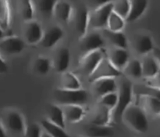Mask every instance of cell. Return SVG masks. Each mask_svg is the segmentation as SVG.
<instances>
[{"instance_id": "9c48e42d", "label": "cell", "mask_w": 160, "mask_h": 137, "mask_svg": "<svg viewBox=\"0 0 160 137\" xmlns=\"http://www.w3.org/2000/svg\"><path fill=\"white\" fill-rule=\"evenodd\" d=\"M104 40L101 34L98 33H91L82 36L79 41V48L82 52L86 53L102 49Z\"/></svg>"}, {"instance_id": "7a4b0ae2", "label": "cell", "mask_w": 160, "mask_h": 137, "mask_svg": "<svg viewBox=\"0 0 160 137\" xmlns=\"http://www.w3.org/2000/svg\"><path fill=\"white\" fill-rule=\"evenodd\" d=\"M54 97L59 106L62 105H80L85 103L88 99L87 91L80 89L67 90L59 88L54 90Z\"/></svg>"}, {"instance_id": "8fae6325", "label": "cell", "mask_w": 160, "mask_h": 137, "mask_svg": "<svg viewBox=\"0 0 160 137\" xmlns=\"http://www.w3.org/2000/svg\"><path fill=\"white\" fill-rule=\"evenodd\" d=\"M82 137H112L113 129L110 125H97L88 124L81 130Z\"/></svg>"}, {"instance_id": "74e56055", "label": "cell", "mask_w": 160, "mask_h": 137, "mask_svg": "<svg viewBox=\"0 0 160 137\" xmlns=\"http://www.w3.org/2000/svg\"><path fill=\"white\" fill-rule=\"evenodd\" d=\"M92 4V6H95V9H97L98 7H101V6H104L105 4H106L107 3H109V1H103V0H95V1H92L90 2Z\"/></svg>"}, {"instance_id": "8d00e7d4", "label": "cell", "mask_w": 160, "mask_h": 137, "mask_svg": "<svg viewBox=\"0 0 160 137\" xmlns=\"http://www.w3.org/2000/svg\"><path fill=\"white\" fill-rule=\"evenodd\" d=\"M7 64L0 54V74H4L7 71Z\"/></svg>"}, {"instance_id": "d4e9b609", "label": "cell", "mask_w": 160, "mask_h": 137, "mask_svg": "<svg viewBox=\"0 0 160 137\" xmlns=\"http://www.w3.org/2000/svg\"><path fill=\"white\" fill-rule=\"evenodd\" d=\"M60 89L77 90L81 89V83L74 74L70 71H65L61 75Z\"/></svg>"}, {"instance_id": "44dd1931", "label": "cell", "mask_w": 160, "mask_h": 137, "mask_svg": "<svg viewBox=\"0 0 160 137\" xmlns=\"http://www.w3.org/2000/svg\"><path fill=\"white\" fill-rule=\"evenodd\" d=\"M52 13L58 20L67 23L71 17V5L67 1H56L53 8Z\"/></svg>"}, {"instance_id": "e0dca14e", "label": "cell", "mask_w": 160, "mask_h": 137, "mask_svg": "<svg viewBox=\"0 0 160 137\" xmlns=\"http://www.w3.org/2000/svg\"><path fill=\"white\" fill-rule=\"evenodd\" d=\"M94 91L99 97L106 94L115 92L117 89L115 78H102L94 82Z\"/></svg>"}, {"instance_id": "7402d4cb", "label": "cell", "mask_w": 160, "mask_h": 137, "mask_svg": "<svg viewBox=\"0 0 160 137\" xmlns=\"http://www.w3.org/2000/svg\"><path fill=\"white\" fill-rule=\"evenodd\" d=\"M89 13L86 7H81L75 16V28L81 37L85 35L88 28Z\"/></svg>"}, {"instance_id": "e575fe53", "label": "cell", "mask_w": 160, "mask_h": 137, "mask_svg": "<svg viewBox=\"0 0 160 137\" xmlns=\"http://www.w3.org/2000/svg\"><path fill=\"white\" fill-rule=\"evenodd\" d=\"M117 103V92H111V93L106 94L100 97L98 103L106 108H109L111 111H113Z\"/></svg>"}, {"instance_id": "52a82bcc", "label": "cell", "mask_w": 160, "mask_h": 137, "mask_svg": "<svg viewBox=\"0 0 160 137\" xmlns=\"http://www.w3.org/2000/svg\"><path fill=\"white\" fill-rule=\"evenodd\" d=\"M4 126L5 129L17 134L23 133L26 124L24 118L17 111H10L6 113L4 116L3 122H1Z\"/></svg>"}, {"instance_id": "d6986e66", "label": "cell", "mask_w": 160, "mask_h": 137, "mask_svg": "<svg viewBox=\"0 0 160 137\" xmlns=\"http://www.w3.org/2000/svg\"><path fill=\"white\" fill-rule=\"evenodd\" d=\"M132 43L134 50L139 54H147L154 49L152 39L147 34H139L135 36Z\"/></svg>"}, {"instance_id": "2e32d148", "label": "cell", "mask_w": 160, "mask_h": 137, "mask_svg": "<svg viewBox=\"0 0 160 137\" xmlns=\"http://www.w3.org/2000/svg\"><path fill=\"white\" fill-rule=\"evenodd\" d=\"M108 60L117 69H123L129 61V53L126 49L115 48L110 52Z\"/></svg>"}, {"instance_id": "f546056e", "label": "cell", "mask_w": 160, "mask_h": 137, "mask_svg": "<svg viewBox=\"0 0 160 137\" xmlns=\"http://www.w3.org/2000/svg\"><path fill=\"white\" fill-rule=\"evenodd\" d=\"M108 30L114 32H121L125 27V20L112 12L109 15L107 21Z\"/></svg>"}, {"instance_id": "6da1fadb", "label": "cell", "mask_w": 160, "mask_h": 137, "mask_svg": "<svg viewBox=\"0 0 160 137\" xmlns=\"http://www.w3.org/2000/svg\"><path fill=\"white\" fill-rule=\"evenodd\" d=\"M121 119L137 133H145L148 131V121L146 113L139 105L131 103L123 111Z\"/></svg>"}, {"instance_id": "ffe728a7", "label": "cell", "mask_w": 160, "mask_h": 137, "mask_svg": "<svg viewBox=\"0 0 160 137\" xmlns=\"http://www.w3.org/2000/svg\"><path fill=\"white\" fill-rule=\"evenodd\" d=\"M148 3L145 0H131L130 1V10L126 20L128 22H133L138 20L144 14L148 7Z\"/></svg>"}, {"instance_id": "cb8c5ba5", "label": "cell", "mask_w": 160, "mask_h": 137, "mask_svg": "<svg viewBox=\"0 0 160 137\" xmlns=\"http://www.w3.org/2000/svg\"><path fill=\"white\" fill-rule=\"evenodd\" d=\"M140 106L144 111H148L154 115L159 116L160 114V100L159 97L152 96H140Z\"/></svg>"}, {"instance_id": "4fadbf2b", "label": "cell", "mask_w": 160, "mask_h": 137, "mask_svg": "<svg viewBox=\"0 0 160 137\" xmlns=\"http://www.w3.org/2000/svg\"><path fill=\"white\" fill-rule=\"evenodd\" d=\"M63 37V31L59 26H54L48 28L43 32L42 39L39 43L44 48H52Z\"/></svg>"}, {"instance_id": "277c9868", "label": "cell", "mask_w": 160, "mask_h": 137, "mask_svg": "<svg viewBox=\"0 0 160 137\" xmlns=\"http://www.w3.org/2000/svg\"><path fill=\"white\" fill-rule=\"evenodd\" d=\"M121 75V71L116 68L108 60L104 57L99 63L95 70L88 75L89 82L93 83L97 80L102 78H115Z\"/></svg>"}, {"instance_id": "9a60e30c", "label": "cell", "mask_w": 160, "mask_h": 137, "mask_svg": "<svg viewBox=\"0 0 160 137\" xmlns=\"http://www.w3.org/2000/svg\"><path fill=\"white\" fill-rule=\"evenodd\" d=\"M112 111L111 110L98 103L91 119L90 124L97 125H109V124L112 119Z\"/></svg>"}, {"instance_id": "603a6c76", "label": "cell", "mask_w": 160, "mask_h": 137, "mask_svg": "<svg viewBox=\"0 0 160 137\" xmlns=\"http://www.w3.org/2000/svg\"><path fill=\"white\" fill-rule=\"evenodd\" d=\"M51 123L65 129L66 120L61 107L56 104H50L48 108V119Z\"/></svg>"}, {"instance_id": "60d3db41", "label": "cell", "mask_w": 160, "mask_h": 137, "mask_svg": "<svg viewBox=\"0 0 160 137\" xmlns=\"http://www.w3.org/2000/svg\"><path fill=\"white\" fill-rule=\"evenodd\" d=\"M42 137H50V136H48V135H47L46 133H45V134H43V136H42Z\"/></svg>"}, {"instance_id": "3957f363", "label": "cell", "mask_w": 160, "mask_h": 137, "mask_svg": "<svg viewBox=\"0 0 160 137\" xmlns=\"http://www.w3.org/2000/svg\"><path fill=\"white\" fill-rule=\"evenodd\" d=\"M133 95V86L128 80H124L120 83L117 92V103L112 111V118L118 120L121 119L122 114L127 108L131 103Z\"/></svg>"}, {"instance_id": "5b68a950", "label": "cell", "mask_w": 160, "mask_h": 137, "mask_svg": "<svg viewBox=\"0 0 160 137\" xmlns=\"http://www.w3.org/2000/svg\"><path fill=\"white\" fill-rule=\"evenodd\" d=\"M112 11V3L109 2L104 6L94 9L88 17V27L93 29H99L107 25L108 19Z\"/></svg>"}, {"instance_id": "1f68e13d", "label": "cell", "mask_w": 160, "mask_h": 137, "mask_svg": "<svg viewBox=\"0 0 160 137\" xmlns=\"http://www.w3.org/2000/svg\"><path fill=\"white\" fill-rule=\"evenodd\" d=\"M112 12L117 13L123 19L126 20L130 10V1L129 0H118V1L112 2Z\"/></svg>"}, {"instance_id": "4316f807", "label": "cell", "mask_w": 160, "mask_h": 137, "mask_svg": "<svg viewBox=\"0 0 160 137\" xmlns=\"http://www.w3.org/2000/svg\"><path fill=\"white\" fill-rule=\"evenodd\" d=\"M41 126L42 129L45 130V133L50 137H71L65 131V129L57 126L48 120H42Z\"/></svg>"}, {"instance_id": "d6a6232c", "label": "cell", "mask_w": 160, "mask_h": 137, "mask_svg": "<svg viewBox=\"0 0 160 137\" xmlns=\"http://www.w3.org/2000/svg\"><path fill=\"white\" fill-rule=\"evenodd\" d=\"M51 67L50 61L46 57L39 56L36 58L34 62V70L40 75H45L48 73Z\"/></svg>"}, {"instance_id": "8992f818", "label": "cell", "mask_w": 160, "mask_h": 137, "mask_svg": "<svg viewBox=\"0 0 160 137\" xmlns=\"http://www.w3.org/2000/svg\"><path fill=\"white\" fill-rule=\"evenodd\" d=\"M105 52L102 49L86 53L79 62L80 71L88 76L96 67L98 63L105 57Z\"/></svg>"}, {"instance_id": "f1b7e54d", "label": "cell", "mask_w": 160, "mask_h": 137, "mask_svg": "<svg viewBox=\"0 0 160 137\" xmlns=\"http://www.w3.org/2000/svg\"><path fill=\"white\" fill-rule=\"evenodd\" d=\"M19 3H20L19 13H20V15L22 19L26 22L32 20L34 11L32 2L29 1V0H23V1L19 2Z\"/></svg>"}, {"instance_id": "83f0119b", "label": "cell", "mask_w": 160, "mask_h": 137, "mask_svg": "<svg viewBox=\"0 0 160 137\" xmlns=\"http://www.w3.org/2000/svg\"><path fill=\"white\" fill-rule=\"evenodd\" d=\"M10 21V9L9 2L6 0H0V28L4 32L9 30Z\"/></svg>"}, {"instance_id": "4dcf8cb0", "label": "cell", "mask_w": 160, "mask_h": 137, "mask_svg": "<svg viewBox=\"0 0 160 137\" xmlns=\"http://www.w3.org/2000/svg\"><path fill=\"white\" fill-rule=\"evenodd\" d=\"M125 73L134 78H139L142 77V64L139 60L134 59L128 61L124 68Z\"/></svg>"}, {"instance_id": "f35d334b", "label": "cell", "mask_w": 160, "mask_h": 137, "mask_svg": "<svg viewBox=\"0 0 160 137\" xmlns=\"http://www.w3.org/2000/svg\"><path fill=\"white\" fill-rule=\"evenodd\" d=\"M6 130L5 129L2 123L0 122V137H6Z\"/></svg>"}, {"instance_id": "7c38bea8", "label": "cell", "mask_w": 160, "mask_h": 137, "mask_svg": "<svg viewBox=\"0 0 160 137\" xmlns=\"http://www.w3.org/2000/svg\"><path fill=\"white\" fill-rule=\"evenodd\" d=\"M70 61V50L67 47L58 49L53 56V66L56 71L63 73L67 71Z\"/></svg>"}, {"instance_id": "d590c367", "label": "cell", "mask_w": 160, "mask_h": 137, "mask_svg": "<svg viewBox=\"0 0 160 137\" xmlns=\"http://www.w3.org/2000/svg\"><path fill=\"white\" fill-rule=\"evenodd\" d=\"M23 134L24 137H42L43 136L42 126L36 122L26 125Z\"/></svg>"}, {"instance_id": "484cf974", "label": "cell", "mask_w": 160, "mask_h": 137, "mask_svg": "<svg viewBox=\"0 0 160 137\" xmlns=\"http://www.w3.org/2000/svg\"><path fill=\"white\" fill-rule=\"evenodd\" d=\"M103 35L115 46V48L126 49L128 46V41L124 34L122 32H114L108 29L103 31Z\"/></svg>"}, {"instance_id": "ba28073f", "label": "cell", "mask_w": 160, "mask_h": 137, "mask_svg": "<svg viewBox=\"0 0 160 137\" xmlns=\"http://www.w3.org/2000/svg\"><path fill=\"white\" fill-rule=\"evenodd\" d=\"M24 49V42L19 37L8 35L0 39V54L14 55L21 53Z\"/></svg>"}, {"instance_id": "ac0fdd59", "label": "cell", "mask_w": 160, "mask_h": 137, "mask_svg": "<svg viewBox=\"0 0 160 137\" xmlns=\"http://www.w3.org/2000/svg\"><path fill=\"white\" fill-rule=\"evenodd\" d=\"M141 64H142V76L148 78H153L159 75V61L155 59L153 56H145Z\"/></svg>"}, {"instance_id": "ab89813d", "label": "cell", "mask_w": 160, "mask_h": 137, "mask_svg": "<svg viewBox=\"0 0 160 137\" xmlns=\"http://www.w3.org/2000/svg\"><path fill=\"white\" fill-rule=\"evenodd\" d=\"M4 34H5L4 31H3L0 28V39H2V38H4Z\"/></svg>"}, {"instance_id": "30bf717a", "label": "cell", "mask_w": 160, "mask_h": 137, "mask_svg": "<svg viewBox=\"0 0 160 137\" xmlns=\"http://www.w3.org/2000/svg\"><path fill=\"white\" fill-rule=\"evenodd\" d=\"M23 34L26 42L30 45L39 43L43 35V31L40 24L35 20L27 22L25 24Z\"/></svg>"}, {"instance_id": "836d02e7", "label": "cell", "mask_w": 160, "mask_h": 137, "mask_svg": "<svg viewBox=\"0 0 160 137\" xmlns=\"http://www.w3.org/2000/svg\"><path fill=\"white\" fill-rule=\"evenodd\" d=\"M56 1L53 0H40L35 1V7L41 13L44 15L49 16L52 13L53 8Z\"/></svg>"}, {"instance_id": "5bb4252c", "label": "cell", "mask_w": 160, "mask_h": 137, "mask_svg": "<svg viewBox=\"0 0 160 137\" xmlns=\"http://www.w3.org/2000/svg\"><path fill=\"white\" fill-rule=\"evenodd\" d=\"M61 109L63 112L66 122L70 123H78L81 122L85 114L82 106L80 105H62Z\"/></svg>"}]
</instances>
